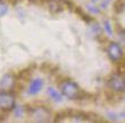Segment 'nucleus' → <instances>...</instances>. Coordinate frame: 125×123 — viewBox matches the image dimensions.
<instances>
[{
  "mask_svg": "<svg viewBox=\"0 0 125 123\" xmlns=\"http://www.w3.org/2000/svg\"><path fill=\"white\" fill-rule=\"evenodd\" d=\"M65 2V0H49V8L53 13H58V11H62L64 9Z\"/></svg>",
  "mask_w": 125,
  "mask_h": 123,
  "instance_id": "nucleus-7",
  "label": "nucleus"
},
{
  "mask_svg": "<svg viewBox=\"0 0 125 123\" xmlns=\"http://www.w3.org/2000/svg\"><path fill=\"white\" fill-rule=\"evenodd\" d=\"M108 87L115 92H123L125 89L124 77L119 73H114L108 79Z\"/></svg>",
  "mask_w": 125,
  "mask_h": 123,
  "instance_id": "nucleus-3",
  "label": "nucleus"
},
{
  "mask_svg": "<svg viewBox=\"0 0 125 123\" xmlns=\"http://www.w3.org/2000/svg\"><path fill=\"white\" fill-rule=\"evenodd\" d=\"M105 29H107V32H108L109 35L113 33V31H112V29H110V25H109V22H108V21H107V22H105Z\"/></svg>",
  "mask_w": 125,
  "mask_h": 123,
  "instance_id": "nucleus-12",
  "label": "nucleus"
},
{
  "mask_svg": "<svg viewBox=\"0 0 125 123\" xmlns=\"http://www.w3.org/2000/svg\"><path fill=\"white\" fill-rule=\"evenodd\" d=\"M29 114L34 122H49L51 120V112L47 107H33Z\"/></svg>",
  "mask_w": 125,
  "mask_h": 123,
  "instance_id": "nucleus-2",
  "label": "nucleus"
},
{
  "mask_svg": "<svg viewBox=\"0 0 125 123\" xmlns=\"http://www.w3.org/2000/svg\"><path fill=\"white\" fill-rule=\"evenodd\" d=\"M15 107V97L7 90L0 91V108L2 111H11Z\"/></svg>",
  "mask_w": 125,
  "mask_h": 123,
  "instance_id": "nucleus-4",
  "label": "nucleus"
},
{
  "mask_svg": "<svg viewBox=\"0 0 125 123\" xmlns=\"http://www.w3.org/2000/svg\"><path fill=\"white\" fill-rule=\"evenodd\" d=\"M6 13H7V7H6V5H3V3L0 2V17L3 16V15H5Z\"/></svg>",
  "mask_w": 125,
  "mask_h": 123,
  "instance_id": "nucleus-11",
  "label": "nucleus"
},
{
  "mask_svg": "<svg viewBox=\"0 0 125 123\" xmlns=\"http://www.w3.org/2000/svg\"><path fill=\"white\" fill-rule=\"evenodd\" d=\"M107 53H108L109 58L113 62H118L123 58V49L118 43L110 42L107 47Z\"/></svg>",
  "mask_w": 125,
  "mask_h": 123,
  "instance_id": "nucleus-5",
  "label": "nucleus"
},
{
  "mask_svg": "<svg viewBox=\"0 0 125 123\" xmlns=\"http://www.w3.org/2000/svg\"><path fill=\"white\" fill-rule=\"evenodd\" d=\"M48 92H49L50 97H51L52 99H55L56 101H59V100H62V99H60L62 97H60V95H59L58 92H57L56 90H53V89H51V88H50V89L48 90Z\"/></svg>",
  "mask_w": 125,
  "mask_h": 123,
  "instance_id": "nucleus-9",
  "label": "nucleus"
},
{
  "mask_svg": "<svg viewBox=\"0 0 125 123\" xmlns=\"http://www.w3.org/2000/svg\"><path fill=\"white\" fill-rule=\"evenodd\" d=\"M15 84V78L11 74H6L0 81V87L2 90H9L11 89Z\"/></svg>",
  "mask_w": 125,
  "mask_h": 123,
  "instance_id": "nucleus-6",
  "label": "nucleus"
},
{
  "mask_svg": "<svg viewBox=\"0 0 125 123\" xmlns=\"http://www.w3.org/2000/svg\"><path fill=\"white\" fill-rule=\"evenodd\" d=\"M59 89L62 91V93L66 98L72 100L79 99L81 98V93H82V90L80 89V87L76 84L75 82L69 80H65L62 82L59 83Z\"/></svg>",
  "mask_w": 125,
  "mask_h": 123,
  "instance_id": "nucleus-1",
  "label": "nucleus"
},
{
  "mask_svg": "<svg viewBox=\"0 0 125 123\" xmlns=\"http://www.w3.org/2000/svg\"><path fill=\"white\" fill-rule=\"evenodd\" d=\"M124 8V0H117L115 2V10L117 13H121Z\"/></svg>",
  "mask_w": 125,
  "mask_h": 123,
  "instance_id": "nucleus-10",
  "label": "nucleus"
},
{
  "mask_svg": "<svg viewBox=\"0 0 125 123\" xmlns=\"http://www.w3.org/2000/svg\"><path fill=\"white\" fill-rule=\"evenodd\" d=\"M43 87V81L40 80V79H35V80H33L32 83L30 84V88H29V93L31 95H35L40 91V90L42 89Z\"/></svg>",
  "mask_w": 125,
  "mask_h": 123,
  "instance_id": "nucleus-8",
  "label": "nucleus"
}]
</instances>
